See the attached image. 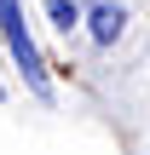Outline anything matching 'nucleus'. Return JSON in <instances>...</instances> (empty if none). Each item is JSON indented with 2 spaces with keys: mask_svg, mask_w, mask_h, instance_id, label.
Here are the masks:
<instances>
[{
  "mask_svg": "<svg viewBox=\"0 0 150 155\" xmlns=\"http://www.w3.org/2000/svg\"><path fill=\"white\" fill-rule=\"evenodd\" d=\"M0 35H6V52H12V63L23 69V81H29V92H52V81H46V58H40V46H35V35H29V23H23V6L17 0H0Z\"/></svg>",
  "mask_w": 150,
  "mask_h": 155,
  "instance_id": "obj_1",
  "label": "nucleus"
},
{
  "mask_svg": "<svg viewBox=\"0 0 150 155\" xmlns=\"http://www.w3.org/2000/svg\"><path fill=\"white\" fill-rule=\"evenodd\" d=\"M87 29H92V40H98V46H116V40H121V29H127V12H121L116 0H98V6L87 12Z\"/></svg>",
  "mask_w": 150,
  "mask_h": 155,
  "instance_id": "obj_2",
  "label": "nucleus"
},
{
  "mask_svg": "<svg viewBox=\"0 0 150 155\" xmlns=\"http://www.w3.org/2000/svg\"><path fill=\"white\" fill-rule=\"evenodd\" d=\"M0 98H6V86H0Z\"/></svg>",
  "mask_w": 150,
  "mask_h": 155,
  "instance_id": "obj_4",
  "label": "nucleus"
},
{
  "mask_svg": "<svg viewBox=\"0 0 150 155\" xmlns=\"http://www.w3.org/2000/svg\"><path fill=\"white\" fill-rule=\"evenodd\" d=\"M46 17H52V29L69 35V29L81 23V0H46Z\"/></svg>",
  "mask_w": 150,
  "mask_h": 155,
  "instance_id": "obj_3",
  "label": "nucleus"
}]
</instances>
